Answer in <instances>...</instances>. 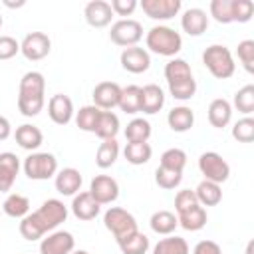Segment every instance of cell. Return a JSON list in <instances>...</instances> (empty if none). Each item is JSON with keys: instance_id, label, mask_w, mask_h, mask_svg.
I'll list each match as a JSON object with an SVG mask.
<instances>
[{"instance_id": "60d3db41", "label": "cell", "mask_w": 254, "mask_h": 254, "mask_svg": "<svg viewBox=\"0 0 254 254\" xmlns=\"http://www.w3.org/2000/svg\"><path fill=\"white\" fill-rule=\"evenodd\" d=\"M254 14V4L252 0H230V16L232 22H248Z\"/></svg>"}, {"instance_id": "d6986e66", "label": "cell", "mask_w": 254, "mask_h": 254, "mask_svg": "<svg viewBox=\"0 0 254 254\" xmlns=\"http://www.w3.org/2000/svg\"><path fill=\"white\" fill-rule=\"evenodd\" d=\"M81 173L73 167H65L56 175V190L64 196H71L81 189Z\"/></svg>"}, {"instance_id": "7a4b0ae2", "label": "cell", "mask_w": 254, "mask_h": 254, "mask_svg": "<svg viewBox=\"0 0 254 254\" xmlns=\"http://www.w3.org/2000/svg\"><path fill=\"white\" fill-rule=\"evenodd\" d=\"M44 87L46 79L40 71H26L20 79V89H18V109L26 117H36L44 103Z\"/></svg>"}, {"instance_id": "4316f807", "label": "cell", "mask_w": 254, "mask_h": 254, "mask_svg": "<svg viewBox=\"0 0 254 254\" xmlns=\"http://www.w3.org/2000/svg\"><path fill=\"white\" fill-rule=\"evenodd\" d=\"M149 224H151L153 232L167 236V234L175 232V228L179 226V220H177V216H175L173 212H169V210H157V212H153Z\"/></svg>"}, {"instance_id": "f1b7e54d", "label": "cell", "mask_w": 254, "mask_h": 254, "mask_svg": "<svg viewBox=\"0 0 254 254\" xmlns=\"http://www.w3.org/2000/svg\"><path fill=\"white\" fill-rule=\"evenodd\" d=\"M119 157V143L115 139H105L101 141L97 153H95V165L99 169H107L111 167Z\"/></svg>"}, {"instance_id": "3957f363", "label": "cell", "mask_w": 254, "mask_h": 254, "mask_svg": "<svg viewBox=\"0 0 254 254\" xmlns=\"http://www.w3.org/2000/svg\"><path fill=\"white\" fill-rule=\"evenodd\" d=\"M147 48L159 56H167V58H173L181 52L183 48V38L179 32H175L173 28L169 26H153L149 32H147Z\"/></svg>"}, {"instance_id": "603a6c76", "label": "cell", "mask_w": 254, "mask_h": 254, "mask_svg": "<svg viewBox=\"0 0 254 254\" xmlns=\"http://www.w3.org/2000/svg\"><path fill=\"white\" fill-rule=\"evenodd\" d=\"M167 123H169V127H171L173 131L185 133V131H189V129L192 127V123H194V113H192V109L187 107V105L173 107V109L169 111V115H167Z\"/></svg>"}, {"instance_id": "74e56055", "label": "cell", "mask_w": 254, "mask_h": 254, "mask_svg": "<svg viewBox=\"0 0 254 254\" xmlns=\"http://www.w3.org/2000/svg\"><path fill=\"white\" fill-rule=\"evenodd\" d=\"M234 107L244 113L246 117L254 111V85L248 83L244 87H240L236 93H234Z\"/></svg>"}, {"instance_id": "5bb4252c", "label": "cell", "mask_w": 254, "mask_h": 254, "mask_svg": "<svg viewBox=\"0 0 254 254\" xmlns=\"http://www.w3.org/2000/svg\"><path fill=\"white\" fill-rule=\"evenodd\" d=\"M143 12L153 20H171L181 10V0H143Z\"/></svg>"}, {"instance_id": "52a82bcc", "label": "cell", "mask_w": 254, "mask_h": 254, "mask_svg": "<svg viewBox=\"0 0 254 254\" xmlns=\"http://www.w3.org/2000/svg\"><path fill=\"white\" fill-rule=\"evenodd\" d=\"M198 169L206 181H212L216 185L224 183L230 177V165L222 159V155L214 151H206L198 157Z\"/></svg>"}, {"instance_id": "f6af8a7d", "label": "cell", "mask_w": 254, "mask_h": 254, "mask_svg": "<svg viewBox=\"0 0 254 254\" xmlns=\"http://www.w3.org/2000/svg\"><path fill=\"white\" fill-rule=\"evenodd\" d=\"M194 206H198L194 190L185 189V190L177 192V196H175V210H177V214H183V212H187V210H190Z\"/></svg>"}, {"instance_id": "7bdbcfd3", "label": "cell", "mask_w": 254, "mask_h": 254, "mask_svg": "<svg viewBox=\"0 0 254 254\" xmlns=\"http://www.w3.org/2000/svg\"><path fill=\"white\" fill-rule=\"evenodd\" d=\"M232 137L240 143H250L254 139V119L242 117L240 121H236L232 127Z\"/></svg>"}, {"instance_id": "d590c367", "label": "cell", "mask_w": 254, "mask_h": 254, "mask_svg": "<svg viewBox=\"0 0 254 254\" xmlns=\"http://www.w3.org/2000/svg\"><path fill=\"white\" fill-rule=\"evenodd\" d=\"M125 159L131 163V165H145L149 159H151V145L145 141V143H127L125 145Z\"/></svg>"}, {"instance_id": "f35d334b", "label": "cell", "mask_w": 254, "mask_h": 254, "mask_svg": "<svg viewBox=\"0 0 254 254\" xmlns=\"http://www.w3.org/2000/svg\"><path fill=\"white\" fill-rule=\"evenodd\" d=\"M185 165H187V153H185L183 149L173 147V149H167V151L161 155V165H159V167H165V169L183 173Z\"/></svg>"}, {"instance_id": "f907efd6", "label": "cell", "mask_w": 254, "mask_h": 254, "mask_svg": "<svg viewBox=\"0 0 254 254\" xmlns=\"http://www.w3.org/2000/svg\"><path fill=\"white\" fill-rule=\"evenodd\" d=\"M10 133H12V125H10V121H8L4 115H0V141L8 139Z\"/></svg>"}, {"instance_id": "ac0fdd59", "label": "cell", "mask_w": 254, "mask_h": 254, "mask_svg": "<svg viewBox=\"0 0 254 254\" xmlns=\"http://www.w3.org/2000/svg\"><path fill=\"white\" fill-rule=\"evenodd\" d=\"M18 171H20V159L10 151L0 153V192H8L12 189Z\"/></svg>"}, {"instance_id": "e575fe53", "label": "cell", "mask_w": 254, "mask_h": 254, "mask_svg": "<svg viewBox=\"0 0 254 254\" xmlns=\"http://www.w3.org/2000/svg\"><path fill=\"white\" fill-rule=\"evenodd\" d=\"M165 77H167V83H173V81H181V79L192 77V71H190V65L185 60L173 58L165 65Z\"/></svg>"}, {"instance_id": "836d02e7", "label": "cell", "mask_w": 254, "mask_h": 254, "mask_svg": "<svg viewBox=\"0 0 254 254\" xmlns=\"http://www.w3.org/2000/svg\"><path fill=\"white\" fill-rule=\"evenodd\" d=\"M153 254H189V244L181 236H167L155 244Z\"/></svg>"}, {"instance_id": "b9f144b4", "label": "cell", "mask_w": 254, "mask_h": 254, "mask_svg": "<svg viewBox=\"0 0 254 254\" xmlns=\"http://www.w3.org/2000/svg\"><path fill=\"white\" fill-rule=\"evenodd\" d=\"M181 181H183V173H179V171H171L165 167H157V171H155V183L161 189H175L181 185Z\"/></svg>"}, {"instance_id": "44dd1931", "label": "cell", "mask_w": 254, "mask_h": 254, "mask_svg": "<svg viewBox=\"0 0 254 254\" xmlns=\"http://www.w3.org/2000/svg\"><path fill=\"white\" fill-rule=\"evenodd\" d=\"M165 105V93L157 83H147L145 87H141V111L143 113H157L161 111Z\"/></svg>"}, {"instance_id": "8d00e7d4", "label": "cell", "mask_w": 254, "mask_h": 254, "mask_svg": "<svg viewBox=\"0 0 254 254\" xmlns=\"http://www.w3.org/2000/svg\"><path fill=\"white\" fill-rule=\"evenodd\" d=\"M99 115H101V109H99V107H95V105H83V107L77 111V115H75V123H77V127H79L81 131L93 133Z\"/></svg>"}, {"instance_id": "6da1fadb", "label": "cell", "mask_w": 254, "mask_h": 254, "mask_svg": "<svg viewBox=\"0 0 254 254\" xmlns=\"http://www.w3.org/2000/svg\"><path fill=\"white\" fill-rule=\"evenodd\" d=\"M67 218V206L58 200V198H48L42 202V206L38 210H34L32 214H26L20 222V234L34 242L40 240L46 232L58 228L62 222H65Z\"/></svg>"}, {"instance_id": "83f0119b", "label": "cell", "mask_w": 254, "mask_h": 254, "mask_svg": "<svg viewBox=\"0 0 254 254\" xmlns=\"http://www.w3.org/2000/svg\"><path fill=\"white\" fill-rule=\"evenodd\" d=\"M125 137L129 143H145L151 137V123L143 117H135L125 127Z\"/></svg>"}, {"instance_id": "681fc988", "label": "cell", "mask_w": 254, "mask_h": 254, "mask_svg": "<svg viewBox=\"0 0 254 254\" xmlns=\"http://www.w3.org/2000/svg\"><path fill=\"white\" fill-rule=\"evenodd\" d=\"M192 254H222V250L214 240H200L196 242Z\"/></svg>"}, {"instance_id": "bcb514c9", "label": "cell", "mask_w": 254, "mask_h": 254, "mask_svg": "<svg viewBox=\"0 0 254 254\" xmlns=\"http://www.w3.org/2000/svg\"><path fill=\"white\" fill-rule=\"evenodd\" d=\"M210 16L220 24H230V0H212L210 2Z\"/></svg>"}, {"instance_id": "ba28073f", "label": "cell", "mask_w": 254, "mask_h": 254, "mask_svg": "<svg viewBox=\"0 0 254 254\" xmlns=\"http://www.w3.org/2000/svg\"><path fill=\"white\" fill-rule=\"evenodd\" d=\"M109 38H111L113 44L123 46V48L137 46V42L143 38V26H141L137 20H131V18L117 20V22L111 26Z\"/></svg>"}, {"instance_id": "d6a6232c", "label": "cell", "mask_w": 254, "mask_h": 254, "mask_svg": "<svg viewBox=\"0 0 254 254\" xmlns=\"http://www.w3.org/2000/svg\"><path fill=\"white\" fill-rule=\"evenodd\" d=\"M117 244H119L123 254H145L149 250V238L143 232H139V230L129 234L127 238L119 240Z\"/></svg>"}, {"instance_id": "484cf974", "label": "cell", "mask_w": 254, "mask_h": 254, "mask_svg": "<svg viewBox=\"0 0 254 254\" xmlns=\"http://www.w3.org/2000/svg\"><path fill=\"white\" fill-rule=\"evenodd\" d=\"M101 141L105 139H115V135L119 133V117L113 111H101L95 131H93Z\"/></svg>"}, {"instance_id": "d4e9b609", "label": "cell", "mask_w": 254, "mask_h": 254, "mask_svg": "<svg viewBox=\"0 0 254 254\" xmlns=\"http://www.w3.org/2000/svg\"><path fill=\"white\" fill-rule=\"evenodd\" d=\"M194 194H196V200L198 204H204V206H214L222 200V189L220 185L212 183V181H200L198 187L194 189Z\"/></svg>"}, {"instance_id": "277c9868", "label": "cell", "mask_w": 254, "mask_h": 254, "mask_svg": "<svg viewBox=\"0 0 254 254\" xmlns=\"http://www.w3.org/2000/svg\"><path fill=\"white\" fill-rule=\"evenodd\" d=\"M202 64L206 65V69L218 77V79H228L232 77L234 69H236V64H234V58L230 54V50L222 44H212L208 46L204 52H202Z\"/></svg>"}, {"instance_id": "4dcf8cb0", "label": "cell", "mask_w": 254, "mask_h": 254, "mask_svg": "<svg viewBox=\"0 0 254 254\" xmlns=\"http://www.w3.org/2000/svg\"><path fill=\"white\" fill-rule=\"evenodd\" d=\"M2 210L12 216V218H24L30 210V200L24 196V194H18V192H12L6 196V200L2 202Z\"/></svg>"}, {"instance_id": "8992f818", "label": "cell", "mask_w": 254, "mask_h": 254, "mask_svg": "<svg viewBox=\"0 0 254 254\" xmlns=\"http://www.w3.org/2000/svg\"><path fill=\"white\" fill-rule=\"evenodd\" d=\"M24 173L32 181H46L58 173V159L52 153H32L24 159Z\"/></svg>"}, {"instance_id": "7dc6e473", "label": "cell", "mask_w": 254, "mask_h": 254, "mask_svg": "<svg viewBox=\"0 0 254 254\" xmlns=\"http://www.w3.org/2000/svg\"><path fill=\"white\" fill-rule=\"evenodd\" d=\"M20 52V44L12 36H0V60H10Z\"/></svg>"}, {"instance_id": "1f68e13d", "label": "cell", "mask_w": 254, "mask_h": 254, "mask_svg": "<svg viewBox=\"0 0 254 254\" xmlns=\"http://www.w3.org/2000/svg\"><path fill=\"white\" fill-rule=\"evenodd\" d=\"M117 105L125 113H137V111H141V87L139 85L121 87V97H119V103Z\"/></svg>"}, {"instance_id": "9a60e30c", "label": "cell", "mask_w": 254, "mask_h": 254, "mask_svg": "<svg viewBox=\"0 0 254 254\" xmlns=\"http://www.w3.org/2000/svg\"><path fill=\"white\" fill-rule=\"evenodd\" d=\"M48 115L54 123L58 125H67L73 117V103L67 95L64 93H56L50 97L48 101Z\"/></svg>"}, {"instance_id": "ab89813d", "label": "cell", "mask_w": 254, "mask_h": 254, "mask_svg": "<svg viewBox=\"0 0 254 254\" xmlns=\"http://www.w3.org/2000/svg\"><path fill=\"white\" fill-rule=\"evenodd\" d=\"M169 91L175 99L179 101H187L190 99L194 93H196V81L194 77H189V79H181V81H173L169 83Z\"/></svg>"}, {"instance_id": "2e32d148", "label": "cell", "mask_w": 254, "mask_h": 254, "mask_svg": "<svg viewBox=\"0 0 254 254\" xmlns=\"http://www.w3.org/2000/svg\"><path fill=\"white\" fill-rule=\"evenodd\" d=\"M83 16H85V20H87L89 26H93V28H105L107 24H111L113 10H111L109 2H105V0H91V2L85 4Z\"/></svg>"}, {"instance_id": "7c38bea8", "label": "cell", "mask_w": 254, "mask_h": 254, "mask_svg": "<svg viewBox=\"0 0 254 254\" xmlns=\"http://www.w3.org/2000/svg\"><path fill=\"white\" fill-rule=\"evenodd\" d=\"M93 105L99 107L101 111H111L117 107L119 97H121V87L115 81H101L93 89Z\"/></svg>"}, {"instance_id": "5b68a950", "label": "cell", "mask_w": 254, "mask_h": 254, "mask_svg": "<svg viewBox=\"0 0 254 254\" xmlns=\"http://www.w3.org/2000/svg\"><path fill=\"white\" fill-rule=\"evenodd\" d=\"M103 224L105 228L115 236V240H123L127 238L129 234L137 232V220L131 212H127L125 208H119V206H111L105 210L103 214Z\"/></svg>"}, {"instance_id": "f546056e", "label": "cell", "mask_w": 254, "mask_h": 254, "mask_svg": "<svg viewBox=\"0 0 254 254\" xmlns=\"http://www.w3.org/2000/svg\"><path fill=\"white\" fill-rule=\"evenodd\" d=\"M177 220L185 230L196 232L206 224V210L198 204V206H194V208H190V210H187L183 214H177Z\"/></svg>"}, {"instance_id": "30bf717a", "label": "cell", "mask_w": 254, "mask_h": 254, "mask_svg": "<svg viewBox=\"0 0 254 254\" xmlns=\"http://www.w3.org/2000/svg\"><path fill=\"white\" fill-rule=\"evenodd\" d=\"M89 194L99 204H111L119 196V185L109 175H95L89 183Z\"/></svg>"}, {"instance_id": "f5cc1de1", "label": "cell", "mask_w": 254, "mask_h": 254, "mask_svg": "<svg viewBox=\"0 0 254 254\" xmlns=\"http://www.w3.org/2000/svg\"><path fill=\"white\" fill-rule=\"evenodd\" d=\"M0 28H2V16H0Z\"/></svg>"}, {"instance_id": "4fadbf2b", "label": "cell", "mask_w": 254, "mask_h": 254, "mask_svg": "<svg viewBox=\"0 0 254 254\" xmlns=\"http://www.w3.org/2000/svg\"><path fill=\"white\" fill-rule=\"evenodd\" d=\"M121 65L123 69L131 71V73H143L149 69L151 65V56L145 48H139V46H131V48H125L121 52Z\"/></svg>"}, {"instance_id": "9c48e42d", "label": "cell", "mask_w": 254, "mask_h": 254, "mask_svg": "<svg viewBox=\"0 0 254 254\" xmlns=\"http://www.w3.org/2000/svg\"><path fill=\"white\" fill-rule=\"evenodd\" d=\"M52 50V42L44 32H30L24 36L22 44H20V52L24 54L26 60L38 62L42 58H46Z\"/></svg>"}, {"instance_id": "7402d4cb", "label": "cell", "mask_w": 254, "mask_h": 254, "mask_svg": "<svg viewBox=\"0 0 254 254\" xmlns=\"http://www.w3.org/2000/svg\"><path fill=\"white\" fill-rule=\"evenodd\" d=\"M230 117H232V105L224 99V97H216L210 101L208 105V121L212 127H226L230 123Z\"/></svg>"}, {"instance_id": "816d5d0a", "label": "cell", "mask_w": 254, "mask_h": 254, "mask_svg": "<svg viewBox=\"0 0 254 254\" xmlns=\"http://www.w3.org/2000/svg\"><path fill=\"white\" fill-rule=\"evenodd\" d=\"M71 254H87L85 250H75V252H71Z\"/></svg>"}, {"instance_id": "e0dca14e", "label": "cell", "mask_w": 254, "mask_h": 254, "mask_svg": "<svg viewBox=\"0 0 254 254\" xmlns=\"http://www.w3.org/2000/svg\"><path fill=\"white\" fill-rule=\"evenodd\" d=\"M99 210H101V204L89 194V190L73 194L71 212H73L75 218H79V220H93L99 214Z\"/></svg>"}, {"instance_id": "ffe728a7", "label": "cell", "mask_w": 254, "mask_h": 254, "mask_svg": "<svg viewBox=\"0 0 254 254\" xmlns=\"http://www.w3.org/2000/svg\"><path fill=\"white\" fill-rule=\"evenodd\" d=\"M181 26L189 36H200L208 26V16L202 8H189L181 16Z\"/></svg>"}, {"instance_id": "ee69618b", "label": "cell", "mask_w": 254, "mask_h": 254, "mask_svg": "<svg viewBox=\"0 0 254 254\" xmlns=\"http://www.w3.org/2000/svg\"><path fill=\"white\" fill-rule=\"evenodd\" d=\"M236 54H238V60L244 65V69L248 73H252L254 71V40H242L238 44Z\"/></svg>"}, {"instance_id": "c3c4849f", "label": "cell", "mask_w": 254, "mask_h": 254, "mask_svg": "<svg viewBox=\"0 0 254 254\" xmlns=\"http://www.w3.org/2000/svg\"><path fill=\"white\" fill-rule=\"evenodd\" d=\"M113 14H119V16H129L135 8H137V0H111L109 2Z\"/></svg>"}, {"instance_id": "8fae6325", "label": "cell", "mask_w": 254, "mask_h": 254, "mask_svg": "<svg viewBox=\"0 0 254 254\" xmlns=\"http://www.w3.org/2000/svg\"><path fill=\"white\" fill-rule=\"evenodd\" d=\"M75 246V240L65 230H56L42 238L40 242V254H71Z\"/></svg>"}, {"instance_id": "cb8c5ba5", "label": "cell", "mask_w": 254, "mask_h": 254, "mask_svg": "<svg viewBox=\"0 0 254 254\" xmlns=\"http://www.w3.org/2000/svg\"><path fill=\"white\" fill-rule=\"evenodd\" d=\"M16 143L22 147V149H26V151H34V149H38L40 145H42V141H44V135H42V131L36 127V125H30V123H24V125H20L18 129H16Z\"/></svg>"}]
</instances>
